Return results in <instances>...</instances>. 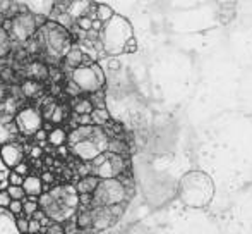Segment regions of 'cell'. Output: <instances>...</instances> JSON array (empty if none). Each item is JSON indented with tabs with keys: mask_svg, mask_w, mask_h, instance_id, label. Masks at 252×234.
Wrapping results in <instances>:
<instances>
[{
	"mask_svg": "<svg viewBox=\"0 0 252 234\" xmlns=\"http://www.w3.org/2000/svg\"><path fill=\"white\" fill-rule=\"evenodd\" d=\"M0 154H2V158L5 162L7 169H16L19 164H23V148H21L19 143H9L5 147L0 148Z\"/></svg>",
	"mask_w": 252,
	"mask_h": 234,
	"instance_id": "cell-9",
	"label": "cell"
},
{
	"mask_svg": "<svg viewBox=\"0 0 252 234\" xmlns=\"http://www.w3.org/2000/svg\"><path fill=\"white\" fill-rule=\"evenodd\" d=\"M10 203H12V198H10V195L7 193V190L0 191V208L7 210V208L10 207Z\"/></svg>",
	"mask_w": 252,
	"mask_h": 234,
	"instance_id": "cell-30",
	"label": "cell"
},
{
	"mask_svg": "<svg viewBox=\"0 0 252 234\" xmlns=\"http://www.w3.org/2000/svg\"><path fill=\"white\" fill-rule=\"evenodd\" d=\"M45 234H65V229H63L62 224H59V222H53L52 226H48V228H45Z\"/></svg>",
	"mask_w": 252,
	"mask_h": 234,
	"instance_id": "cell-31",
	"label": "cell"
},
{
	"mask_svg": "<svg viewBox=\"0 0 252 234\" xmlns=\"http://www.w3.org/2000/svg\"><path fill=\"white\" fill-rule=\"evenodd\" d=\"M93 111H94V105L90 98H83V100H79L74 105V112H76L77 116H91Z\"/></svg>",
	"mask_w": 252,
	"mask_h": 234,
	"instance_id": "cell-19",
	"label": "cell"
},
{
	"mask_svg": "<svg viewBox=\"0 0 252 234\" xmlns=\"http://www.w3.org/2000/svg\"><path fill=\"white\" fill-rule=\"evenodd\" d=\"M45 41H47L48 52L53 55H63L65 57L70 52L72 45L67 40V31L63 28H60L59 24L48 23L47 33H45Z\"/></svg>",
	"mask_w": 252,
	"mask_h": 234,
	"instance_id": "cell-4",
	"label": "cell"
},
{
	"mask_svg": "<svg viewBox=\"0 0 252 234\" xmlns=\"http://www.w3.org/2000/svg\"><path fill=\"white\" fill-rule=\"evenodd\" d=\"M2 171H9V169H7L5 162H3V158H2V154H0V172Z\"/></svg>",
	"mask_w": 252,
	"mask_h": 234,
	"instance_id": "cell-41",
	"label": "cell"
},
{
	"mask_svg": "<svg viewBox=\"0 0 252 234\" xmlns=\"http://www.w3.org/2000/svg\"><path fill=\"white\" fill-rule=\"evenodd\" d=\"M90 7H91V2H70V7L67 12H69V16L72 17L74 21H77L79 17L88 16Z\"/></svg>",
	"mask_w": 252,
	"mask_h": 234,
	"instance_id": "cell-15",
	"label": "cell"
},
{
	"mask_svg": "<svg viewBox=\"0 0 252 234\" xmlns=\"http://www.w3.org/2000/svg\"><path fill=\"white\" fill-rule=\"evenodd\" d=\"M28 171H30V167H28V165L24 164V162H23V164L17 165L16 169H14V172H17V174H21L23 177H28V176H26V174H28Z\"/></svg>",
	"mask_w": 252,
	"mask_h": 234,
	"instance_id": "cell-38",
	"label": "cell"
},
{
	"mask_svg": "<svg viewBox=\"0 0 252 234\" xmlns=\"http://www.w3.org/2000/svg\"><path fill=\"white\" fill-rule=\"evenodd\" d=\"M63 119H65V112H63V109H62V107H57L50 120H52L53 124H60Z\"/></svg>",
	"mask_w": 252,
	"mask_h": 234,
	"instance_id": "cell-33",
	"label": "cell"
},
{
	"mask_svg": "<svg viewBox=\"0 0 252 234\" xmlns=\"http://www.w3.org/2000/svg\"><path fill=\"white\" fill-rule=\"evenodd\" d=\"M76 28L83 31V33H90V31L93 30V19H90L88 16L79 17V19L76 21Z\"/></svg>",
	"mask_w": 252,
	"mask_h": 234,
	"instance_id": "cell-25",
	"label": "cell"
},
{
	"mask_svg": "<svg viewBox=\"0 0 252 234\" xmlns=\"http://www.w3.org/2000/svg\"><path fill=\"white\" fill-rule=\"evenodd\" d=\"M93 71H94V74L98 76V79H100V83L105 86V71H103V67L100 66V64H93Z\"/></svg>",
	"mask_w": 252,
	"mask_h": 234,
	"instance_id": "cell-35",
	"label": "cell"
},
{
	"mask_svg": "<svg viewBox=\"0 0 252 234\" xmlns=\"http://www.w3.org/2000/svg\"><path fill=\"white\" fill-rule=\"evenodd\" d=\"M14 122H16L19 133L26 134V136L28 134H36L40 129H43V114L38 112L36 109L28 107L16 116Z\"/></svg>",
	"mask_w": 252,
	"mask_h": 234,
	"instance_id": "cell-6",
	"label": "cell"
},
{
	"mask_svg": "<svg viewBox=\"0 0 252 234\" xmlns=\"http://www.w3.org/2000/svg\"><path fill=\"white\" fill-rule=\"evenodd\" d=\"M137 50V43H136V38H130L129 43L126 45V50L124 52H129V54H132V52Z\"/></svg>",
	"mask_w": 252,
	"mask_h": 234,
	"instance_id": "cell-39",
	"label": "cell"
},
{
	"mask_svg": "<svg viewBox=\"0 0 252 234\" xmlns=\"http://www.w3.org/2000/svg\"><path fill=\"white\" fill-rule=\"evenodd\" d=\"M23 190H24V193H26V196H30V198L41 196V193H43V179L38 176L24 177Z\"/></svg>",
	"mask_w": 252,
	"mask_h": 234,
	"instance_id": "cell-11",
	"label": "cell"
},
{
	"mask_svg": "<svg viewBox=\"0 0 252 234\" xmlns=\"http://www.w3.org/2000/svg\"><path fill=\"white\" fill-rule=\"evenodd\" d=\"M36 21H34V16L30 12H21L17 17H14L12 19V30H10L9 35H12V37H16L17 40L24 41L28 40V38L31 37V35L34 33V30H36Z\"/></svg>",
	"mask_w": 252,
	"mask_h": 234,
	"instance_id": "cell-7",
	"label": "cell"
},
{
	"mask_svg": "<svg viewBox=\"0 0 252 234\" xmlns=\"http://www.w3.org/2000/svg\"><path fill=\"white\" fill-rule=\"evenodd\" d=\"M23 90L28 97H33V95H36V91L40 90V86H38V83H34V81H26V83L23 84Z\"/></svg>",
	"mask_w": 252,
	"mask_h": 234,
	"instance_id": "cell-28",
	"label": "cell"
},
{
	"mask_svg": "<svg viewBox=\"0 0 252 234\" xmlns=\"http://www.w3.org/2000/svg\"><path fill=\"white\" fill-rule=\"evenodd\" d=\"M77 126H94L91 116H77Z\"/></svg>",
	"mask_w": 252,
	"mask_h": 234,
	"instance_id": "cell-36",
	"label": "cell"
},
{
	"mask_svg": "<svg viewBox=\"0 0 252 234\" xmlns=\"http://www.w3.org/2000/svg\"><path fill=\"white\" fill-rule=\"evenodd\" d=\"M36 234H45V233H43V231H41V233H36Z\"/></svg>",
	"mask_w": 252,
	"mask_h": 234,
	"instance_id": "cell-44",
	"label": "cell"
},
{
	"mask_svg": "<svg viewBox=\"0 0 252 234\" xmlns=\"http://www.w3.org/2000/svg\"><path fill=\"white\" fill-rule=\"evenodd\" d=\"M9 48H10V37H9V33L0 26V59L9 52Z\"/></svg>",
	"mask_w": 252,
	"mask_h": 234,
	"instance_id": "cell-22",
	"label": "cell"
},
{
	"mask_svg": "<svg viewBox=\"0 0 252 234\" xmlns=\"http://www.w3.org/2000/svg\"><path fill=\"white\" fill-rule=\"evenodd\" d=\"M34 140L40 141L41 145H45V141H48V131L47 129H40L36 134H34Z\"/></svg>",
	"mask_w": 252,
	"mask_h": 234,
	"instance_id": "cell-37",
	"label": "cell"
},
{
	"mask_svg": "<svg viewBox=\"0 0 252 234\" xmlns=\"http://www.w3.org/2000/svg\"><path fill=\"white\" fill-rule=\"evenodd\" d=\"M91 119H93L94 126L101 127L110 120V114H108V111H106V109H94L93 114H91Z\"/></svg>",
	"mask_w": 252,
	"mask_h": 234,
	"instance_id": "cell-21",
	"label": "cell"
},
{
	"mask_svg": "<svg viewBox=\"0 0 252 234\" xmlns=\"http://www.w3.org/2000/svg\"><path fill=\"white\" fill-rule=\"evenodd\" d=\"M70 152H72L77 158L88 162V164H91L94 158L100 157L101 154H105V152L98 147L96 141H93V140H84V141H81V143L74 145V147H70Z\"/></svg>",
	"mask_w": 252,
	"mask_h": 234,
	"instance_id": "cell-8",
	"label": "cell"
},
{
	"mask_svg": "<svg viewBox=\"0 0 252 234\" xmlns=\"http://www.w3.org/2000/svg\"><path fill=\"white\" fill-rule=\"evenodd\" d=\"M7 193L10 195V198H12V200H17V201L26 200V193H24L23 186H9V188H7Z\"/></svg>",
	"mask_w": 252,
	"mask_h": 234,
	"instance_id": "cell-24",
	"label": "cell"
},
{
	"mask_svg": "<svg viewBox=\"0 0 252 234\" xmlns=\"http://www.w3.org/2000/svg\"><path fill=\"white\" fill-rule=\"evenodd\" d=\"M41 155V148H33V157H40Z\"/></svg>",
	"mask_w": 252,
	"mask_h": 234,
	"instance_id": "cell-42",
	"label": "cell"
},
{
	"mask_svg": "<svg viewBox=\"0 0 252 234\" xmlns=\"http://www.w3.org/2000/svg\"><path fill=\"white\" fill-rule=\"evenodd\" d=\"M0 234H21L16 226V215L0 208Z\"/></svg>",
	"mask_w": 252,
	"mask_h": 234,
	"instance_id": "cell-12",
	"label": "cell"
},
{
	"mask_svg": "<svg viewBox=\"0 0 252 234\" xmlns=\"http://www.w3.org/2000/svg\"><path fill=\"white\" fill-rule=\"evenodd\" d=\"M106 67H108V69H112V71H117V69L120 67V64L117 62V60H113V59H112V60H110V64H108Z\"/></svg>",
	"mask_w": 252,
	"mask_h": 234,
	"instance_id": "cell-40",
	"label": "cell"
},
{
	"mask_svg": "<svg viewBox=\"0 0 252 234\" xmlns=\"http://www.w3.org/2000/svg\"><path fill=\"white\" fill-rule=\"evenodd\" d=\"M7 210L10 212L12 215H17L19 217L21 214L24 212V201H17V200H12V203H10V207L7 208Z\"/></svg>",
	"mask_w": 252,
	"mask_h": 234,
	"instance_id": "cell-27",
	"label": "cell"
},
{
	"mask_svg": "<svg viewBox=\"0 0 252 234\" xmlns=\"http://www.w3.org/2000/svg\"><path fill=\"white\" fill-rule=\"evenodd\" d=\"M94 214L91 210H83L76 215V224L79 229H91L93 228Z\"/></svg>",
	"mask_w": 252,
	"mask_h": 234,
	"instance_id": "cell-18",
	"label": "cell"
},
{
	"mask_svg": "<svg viewBox=\"0 0 252 234\" xmlns=\"http://www.w3.org/2000/svg\"><path fill=\"white\" fill-rule=\"evenodd\" d=\"M50 179H53V176H50V174H45L43 176V181H50Z\"/></svg>",
	"mask_w": 252,
	"mask_h": 234,
	"instance_id": "cell-43",
	"label": "cell"
},
{
	"mask_svg": "<svg viewBox=\"0 0 252 234\" xmlns=\"http://www.w3.org/2000/svg\"><path fill=\"white\" fill-rule=\"evenodd\" d=\"M36 212H38V200L36 198H26V200H24V212L23 214H26V217L31 219Z\"/></svg>",
	"mask_w": 252,
	"mask_h": 234,
	"instance_id": "cell-23",
	"label": "cell"
},
{
	"mask_svg": "<svg viewBox=\"0 0 252 234\" xmlns=\"http://www.w3.org/2000/svg\"><path fill=\"white\" fill-rule=\"evenodd\" d=\"M132 37V28L126 17L115 16L110 23L105 24L101 31V43L105 47L106 55H119L126 50V45Z\"/></svg>",
	"mask_w": 252,
	"mask_h": 234,
	"instance_id": "cell-2",
	"label": "cell"
},
{
	"mask_svg": "<svg viewBox=\"0 0 252 234\" xmlns=\"http://www.w3.org/2000/svg\"><path fill=\"white\" fill-rule=\"evenodd\" d=\"M70 81H72L74 84H76L77 88H79L81 91H88V93H96V91H101L103 84L100 83V79H98V76L94 74L93 67H77V69L72 71V74H70Z\"/></svg>",
	"mask_w": 252,
	"mask_h": 234,
	"instance_id": "cell-5",
	"label": "cell"
},
{
	"mask_svg": "<svg viewBox=\"0 0 252 234\" xmlns=\"http://www.w3.org/2000/svg\"><path fill=\"white\" fill-rule=\"evenodd\" d=\"M16 226H17V231L21 234H30V219L26 215L16 217Z\"/></svg>",
	"mask_w": 252,
	"mask_h": 234,
	"instance_id": "cell-26",
	"label": "cell"
},
{
	"mask_svg": "<svg viewBox=\"0 0 252 234\" xmlns=\"http://www.w3.org/2000/svg\"><path fill=\"white\" fill-rule=\"evenodd\" d=\"M83 59H84V54L81 52L79 45H77V47H72V48H70L69 54L65 55L67 64H69V66L72 67V71H74V69H77V67L83 66Z\"/></svg>",
	"mask_w": 252,
	"mask_h": 234,
	"instance_id": "cell-17",
	"label": "cell"
},
{
	"mask_svg": "<svg viewBox=\"0 0 252 234\" xmlns=\"http://www.w3.org/2000/svg\"><path fill=\"white\" fill-rule=\"evenodd\" d=\"M94 214V221H93V231H105V229L112 228L113 222L117 221L115 217L112 215V212H110L108 207H96L93 210Z\"/></svg>",
	"mask_w": 252,
	"mask_h": 234,
	"instance_id": "cell-10",
	"label": "cell"
},
{
	"mask_svg": "<svg viewBox=\"0 0 252 234\" xmlns=\"http://www.w3.org/2000/svg\"><path fill=\"white\" fill-rule=\"evenodd\" d=\"M65 141H69V134L65 133V129L62 127H55L48 133V143L53 145V147H62Z\"/></svg>",
	"mask_w": 252,
	"mask_h": 234,
	"instance_id": "cell-16",
	"label": "cell"
},
{
	"mask_svg": "<svg viewBox=\"0 0 252 234\" xmlns=\"http://www.w3.org/2000/svg\"><path fill=\"white\" fill-rule=\"evenodd\" d=\"M129 188L120 179H108L101 181L98 190L93 195V205L96 207H113V205L126 203L129 200Z\"/></svg>",
	"mask_w": 252,
	"mask_h": 234,
	"instance_id": "cell-3",
	"label": "cell"
},
{
	"mask_svg": "<svg viewBox=\"0 0 252 234\" xmlns=\"http://www.w3.org/2000/svg\"><path fill=\"white\" fill-rule=\"evenodd\" d=\"M30 74H33V76H38V78H43L45 74H47V69H45V66H43V64H40V62H34V64H31Z\"/></svg>",
	"mask_w": 252,
	"mask_h": 234,
	"instance_id": "cell-29",
	"label": "cell"
},
{
	"mask_svg": "<svg viewBox=\"0 0 252 234\" xmlns=\"http://www.w3.org/2000/svg\"><path fill=\"white\" fill-rule=\"evenodd\" d=\"M24 184V177L21 174H17V172H10L9 176V186H23Z\"/></svg>",
	"mask_w": 252,
	"mask_h": 234,
	"instance_id": "cell-32",
	"label": "cell"
},
{
	"mask_svg": "<svg viewBox=\"0 0 252 234\" xmlns=\"http://www.w3.org/2000/svg\"><path fill=\"white\" fill-rule=\"evenodd\" d=\"M16 133H19L16 122L14 124H2L0 122V148L5 147V145H9V143H12V138Z\"/></svg>",
	"mask_w": 252,
	"mask_h": 234,
	"instance_id": "cell-14",
	"label": "cell"
},
{
	"mask_svg": "<svg viewBox=\"0 0 252 234\" xmlns=\"http://www.w3.org/2000/svg\"><path fill=\"white\" fill-rule=\"evenodd\" d=\"M213 181L204 172H189L180 181V198L189 207L201 208L213 198Z\"/></svg>",
	"mask_w": 252,
	"mask_h": 234,
	"instance_id": "cell-1",
	"label": "cell"
},
{
	"mask_svg": "<svg viewBox=\"0 0 252 234\" xmlns=\"http://www.w3.org/2000/svg\"><path fill=\"white\" fill-rule=\"evenodd\" d=\"M43 229V224L40 221H34V219H30V234H36V233H41Z\"/></svg>",
	"mask_w": 252,
	"mask_h": 234,
	"instance_id": "cell-34",
	"label": "cell"
},
{
	"mask_svg": "<svg viewBox=\"0 0 252 234\" xmlns=\"http://www.w3.org/2000/svg\"><path fill=\"white\" fill-rule=\"evenodd\" d=\"M96 17L98 21H101L103 24L110 23V21L115 17V12L110 5H105V3H98V9H96Z\"/></svg>",
	"mask_w": 252,
	"mask_h": 234,
	"instance_id": "cell-20",
	"label": "cell"
},
{
	"mask_svg": "<svg viewBox=\"0 0 252 234\" xmlns=\"http://www.w3.org/2000/svg\"><path fill=\"white\" fill-rule=\"evenodd\" d=\"M101 181L96 176H86L77 183V195H94V191L98 190Z\"/></svg>",
	"mask_w": 252,
	"mask_h": 234,
	"instance_id": "cell-13",
	"label": "cell"
}]
</instances>
